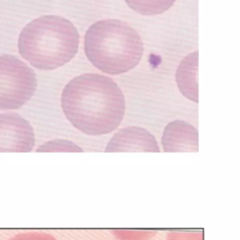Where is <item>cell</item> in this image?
Here are the masks:
<instances>
[{"label":"cell","mask_w":240,"mask_h":240,"mask_svg":"<svg viewBox=\"0 0 240 240\" xmlns=\"http://www.w3.org/2000/svg\"><path fill=\"white\" fill-rule=\"evenodd\" d=\"M105 152H160V147L149 132L140 127H129L112 137Z\"/></svg>","instance_id":"cell-6"},{"label":"cell","mask_w":240,"mask_h":240,"mask_svg":"<svg viewBox=\"0 0 240 240\" xmlns=\"http://www.w3.org/2000/svg\"><path fill=\"white\" fill-rule=\"evenodd\" d=\"M176 83L181 93L190 100L198 102V52L186 56L175 74Z\"/></svg>","instance_id":"cell-8"},{"label":"cell","mask_w":240,"mask_h":240,"mask_svg":"<svg viewBox=\"0 0 240 240\" xmlns=\"http://www.w3.org/2000/svg\"><path fill=\"white\" fill-rule=\"evenodd\" d=\"M136 12L145 16L159 15L168 11L175 0H125Z\"/></svg>","instance_id":"cell-9"},{"label":"cell","mask_w":240,"mask_h":240,"mask_svg":"<svg viewBox=\"0 0 240 240\" xmlns=\"http://www.w3.org/2000/svg\"><path fill=\"white\" fill-rule=\"evenodd\" d=\"M38 81L34 70L12 55H0V110H16L33 97Z\"/></svg>","instance_id":"cell-4"},{"label":"cell","mask_w":240,"mask_h":240,"mask_svg":"<svg viewBox=\"0 0 240 240\" xmlns=\"http://www.w3.org/2000/svg\"><path fill=\"white\" fill-rule=\"evenodd\" d=\"M37 152H83L82 148L79 147L74 143L63 140L55 139L50 142H47L36 150Z\"/></svg>","instance_id":"cell-10"},{"label":"cell","mask_w":240,"mask_h":240,"mask_svg":"<svg viewBox=\"0 0 240 240\" xmlns=\"http://www.w3.org/2000/svg\"><path fill=\"white\" fill-rule=\"evenodd\" d=\"M35 146L34 130L16 113H0V153L31 152Z\"/></svg>","instance_id":"cell-5"},{"label":"cell","mask_w":240,"mask_h":240,"mask_svg":"<svg viewBox=\"0 0 240 240\" xmlns=\"http://www.w3.org/2000/svg\"><path fill=\"white\" fill-rule=\"evenodd\" d=\"M80 43L77 28L68 19L44 15L31 21L21 31L18 50L38 70H51L70 62Z\"/></svg>","instance_id":"cell-2"},{"label":"cell","mask_w":240,"mask_h":240,"mask_svg":"<svg viewBox=\"0 0 240 240\" xmlns=\"http://www.w3.org/2000/svg\"><path fill=\"white\" fill-rule=\"evenodd\" d=\"M161 144L165 152H197L199 136L190 124L175 120L169 123L163 132Z\"/></svg>","instance_id":"cell-7"},{"label":"cell","mask_w":240,"mask_h":240,"mask_svg":"<svg viewBox=\"0 0 240 240\" xmlns=\"http://www.w3.org/2000/svg\"><path fill=\"white\" fill-rule=\"evenodd\" d=\"M84 52L99 70L117 75L139 64L144 45L137 31L128 23L106 19L93 24L86 31Z\"/></svg>","instance_id":"cell-3"},{"label":"cell","mask_w":240,"mask_h":240,"mask_svg":"<svg viewBox=\"0 0 240 240\" xmlns=\"http://www.w3.org/2000/svg\"><path fill=\"white\" fill-rule=\"evenodd\" d=\"M167 240H204V233L170 232L167 234Z\"/></svg>","instance_id":"cell-12"},{"label":"cell","mask_w":240,"mask_h":240,"mask_svg":"<svg viewBox=\"0 0 240 240\" xmlns=\"http://www.w3.org/2000/svg\"><path fill=\"white\" fill-rule=\"evenodd\" d=\"M9 240H57L52 234L44 232H25L17 233Z\"/></svg>","instance_id":"cell-11"},{"label":"cell","mask_w":240,"mask_h":240,"mask_svg":"<svg viewBox=\"0 0 240 240\" xmlns=\"http://www.w3.org/2000/svg\"><path fill=\"white\" fill-rule=\"evenodd\" d=\"M61 105L67 119L77 130L91 136L114 131L125 113V98L113 79L85 73L65 86Z\"/></svg>","instance_id":"cell-1"}]
</instances>
